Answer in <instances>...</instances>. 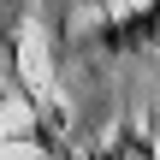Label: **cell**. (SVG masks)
<instances>
[{
  "instance_id": "6da1fadb",
  "label": "cell",
  "mask_w": 160,
  "mask_h": 160,
  "mask_svg": "<svg viewBox=\"0 0 160 160\" xmlns=\"http://www.w3.org/2000/svg\"><path fill=\"white\" fill-rule=\"evenodd\" d=\"M154 42H160V0L113 18V24H101V48L107 53H131V48H154Z\"/></svg>"
},
{
  "instance_id": "7a4b0ae2",
  "label": "cell",
  "mask_w": 160,
  "mask_h": 160,
  "mask_svg": "<svg viewBox=\"0 0 160 160\" xmlns=\"http://www.w3.org/2000/svg\"><path fill=\"white\" fill-rule=\"evenodd\" d=\"M113 154H154V142H142V137L125 125V131H119V142H113Z\"/></svg>"
},
{
  "instance_id": "3957f363",
  "label": "cell",
  "mask_w": 160,
  "mask_h": 160,
  "mask_svg": "<svg viewBox=\"0 0 160 160\" xmlns=\"http://www.w3.org/2000/svg\"><path fill=\"white\" fill-rule=\"evenodd\" d=\"M0 101H6V89H0Z\"/></svg>"
}]
</instances>
